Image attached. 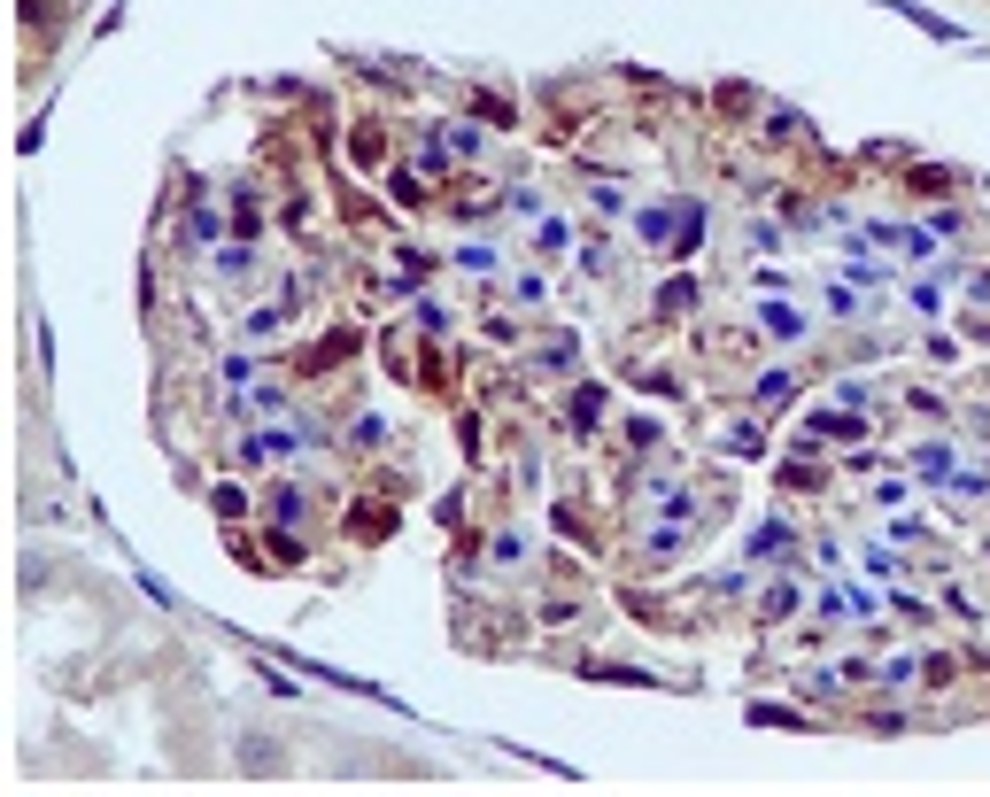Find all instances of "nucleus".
I'll return each instance as SVG.
<instances>
[{
	"label": "nucleus",
	"mask_w": 990,
	"mask_h": 797,
	"mask_svg": "<svg viewBox=\"0 0 990 797\" xmlns=\"http://www.w3.org/2000/svg\"><path fill=\"white\" fill-rule=\"evenodd\" d=\"M805 434H836V442H851V434H859V418H813Z\"/></svg>",
	"instance_id": "7ed1b4c3"
},
{
	"label": "nucleus",
	"mask_w": 990,
	"mask_h": 797,
	"mask_svg": "<svg viewBox=\"0 0 990 797\" xmlns=\"http://www.w3.org/2000/svg\"><path fill=\"white\" fill-rule=\"evenodd\" d=\"M766 333H805V318H797L789 302H766Z\"/></svg>",
	"instance_id": "f03ea898"
},
{
	"label": "nucleus",
	"mask_w": 990,
	"mask_h": 797,
	"mask_svg": "<svg viewBox=\"0 0 990 797\" xmlns=\"http://www.w3.org/2000/svg\"><path fill=\"white\" fill-rule=\"evenodd\" d=\"M751 720H766V728H797V712H789V705H751Z\"/></svg>",
	"instance_id": "20e7f679"
},
{
	"label": "nucleus",
	"mask_w": 990,
	"mask_h": 797,
	"mask_svg": "<svg viewBox=\"0 0 990 797\" xmlns=\"http://www.w3.org/2000/svg\"><path fill=\"white\" fill-rule=\"evenodd\" d=\"M890 8H898L905 24H921V31H936V39H960V31L944 24V16H929V8H913V0H890Z\"/></svg>",
	"instance_id": "f257e3e1"
}]
</instances>
